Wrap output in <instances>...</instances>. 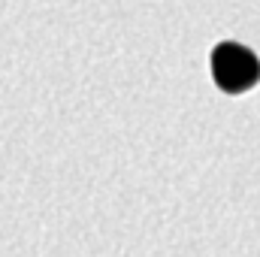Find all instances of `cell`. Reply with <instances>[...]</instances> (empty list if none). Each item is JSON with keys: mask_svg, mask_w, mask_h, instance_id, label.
Wrapping results in <instances>:
<instances>
[{"mask_svg": "<svg viewBox=\"0 0 260 257\" xmlns=\"http://www.w3.org/2000/svg\"><path fill=\"white\" fill-rule=\"evenodd\" d=\"M212 79L224 94H245L260 82V58L242 43H218L212 49Z\"/></svg>", "mask_w": 260, "mask_h": 257, "instance_id": "obj_1", "label": "cell"}]
</instances>
